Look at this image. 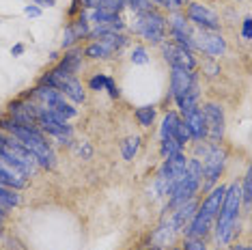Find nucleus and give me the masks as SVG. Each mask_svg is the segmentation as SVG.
I'll use <instances>...</instances> for the list:
<instances>
[{
  "mask_svg": "<svg viewBox=\"0 0 252 250\" xmlns=\"http://www.w3.org/2000/svg\"><path fill=\"white\" fill-rule=\"evenodd\" d=\"M0 129H4L9 136H13L15 140H20V143L32 153V157L37 160L39 168L52 170L56 166V153H54L52 147H50L45 134L39 127H24V125H18L15 121H11L9 117H2L0 119Z\"/></svg>",
  "mask_w": 252,
  "mask_h": 250,
  "instance_id": "nucleus-1",
  "label": "nucleus"
},
{
  "mask_svg": "<svg viewBox=\"0 0 252 250\" xmlns=\"http://www.w3.org/2000/svg\"><path fill=\"white\" fill-rule=\"evenodd\" d=\"M239 212H242V192L239 184L226 186L224 198H222L220 212L216 216V244L218 246H228L239 233Z\"/></svg>",
  "mask_w": 252,
  "mask_h": 250,
  "instance_id": "nucleus-2",
  "label": "nucleus"
},
{
  "mask_svg": "<svg viewBox=\"0 0 252 250\" xmlns=\"http://www.w3.org/2000/svg\"><path fill=\"white\" fill-rule=\"evenodd\" d=\"M194 157L200 162V170H203L200 188L207 194L211 188L220 184V177L228 162V151L222 147V143L211 145L207 140H203V143H194Z\"/></svg>",
  "mask_w": 252,
  "mask_h": 250,
  "instance_id": "nucleus-3",
  "label": "nucleus"
},
{
  "mask_svg": "<svg viewBox=\"0 0 252 250\" xmlns=\"http://www.w3.org/2000/svg\"><path fill=\"white\" fill-rule=\"evenodd\" d=\"M170 97L179 108V117H186L188 112L196 110L200 106V84L196 71L170 67Z\"/></svg>",
  "mask_w": 252,
  "mask_h": 250,
  "instance_id": "nucleus-4",
  "label": "nucleus"
},
{
  "mask_svg": "<svg viewBox=\"0 0 252 250\" xmlns=\"http://www.w3.org/2000/svg\"><path fill=\"white\" fill-rule=\"evenodd\" d=\"M224 192H226L224 184H218L207 192V196L203 198V203H198L196 214H194V218L190 220V224L183 229L186 237H200V240H205V235L211 231V226L216 222V216L220 212Z\"/></svg>",
  "mask_w": 252,
  "mask_h": 250,
  "instance_id": "nucleus-5",
  "label": "nucleus"
},
{
  "mask_svg": "<svg viewBox=\"0 0 252 250\" xmlns=\"http://www.w3.org/2000/svg\"><path fill=\"white\" fill-rule=\"evenodd\" d=\"M200 177H203V170H200V162L196 157H188V166H186V173L183 177L177 181L175 188L170 190L168 194V203H166V209H164V216L170 214L175 207L183 205L186 201H190L198 194L200 190Z\"/></svg>",
  "mask_w": 252,
  "mask_h": 250,
  "instance_id": "nucleus-6",
  "label": "nucleus"
},
{
  "mask_svg": "<svg viewBox=\"0 0 252 250\" xmlns=\"http://www.w3.org/2000/svg\"><path fill=\"white\" fill-rule=\"evenodd\" d=\"M188 166V157L186 153H177V156L164 157L162 166H159L153 186L149 188V198H159V196H168L170 190L175 188V184L183 177Z\"/></svg>",
  "mask_w": 252,
  "mask_h": 250,
  "instance_id": "nucleus-7",
  "label": "nucleus"
},
{
  "mask_svg": "<svg viewBox=\"0 0 252 250\" xmlns=\"http://www.w3.org/2000/svg\"><path fill=\"white\" fill-rule=\"evenodd\" d=\"M166 28H168L166 15L156 7L149 9V11H142V13H134L131 31H134L136 35H140L145 41H149L151 45H162L164 43Z\"/></svg>",
  "mask_w": 252,
  "mask_h": 250,
  "instance_id": "nucleus-8",
  "label": "nucleus"
},
{
  "mask_svg": "<svg viewBox=\"0 0 252 250\" xmlns=\"http://www.w3.org/2000/svg\"><path fill=\"white\" fill-rule=\"evenodd\" d=\"M0 156L15 170H20L24 177H35L39 173V164L35 157H32V153L28 151L20 140H15L13 136H9V134H7V138L0 143Z\"/></svg>",
  "mask_w": 252,
  "mask_h": 250,
  "instance_id": "nucleus-9",
  "label": "nucleus"
},
{
  "mask_svg": "<svg viewBox=\"0 0 252 250\" xmlns=\"http://www.w3.org/2000/svg\"><path fill=\"white\" fill-rule=\"evenodd\" d=\"M37 99L41 106L45 108H50V110H54V112H59V115L65 119V121H69V119L73 117H78V108L69 104L67 101V97L61 93V91H56V89H50V87H43V84H37L35 89H31L28 93L22 95V99Z\"/></svg>",
  "mask_w": 252,
  "mask_h": 250,
  "instance_id": "nucleus-10",
  "label": "nucleus"
},
{
  "mask_svg": "<svg viewBox=\"0 0 252 250\" xmlns=\"http://www.w3.org/2000/svg\"><path fill=\"white\" fill-rule=\"evenodd\" d=\"M39 84L61 91L71 104H84V101H87V93H84V89H82V82H80L76 76H67V73L50 69L39 78Z\"/></svg>",
  "mask_w": 252,
  "mask_h": 250,
  "instance_id": "nucleus-11",
  "label": "nucleus"
},
{
  "mask_svg": "<svg viewBox=\"0 0 252 250\" xmlns=\"http://www.w3.org/2000/svg\"><path fill=\"white\" fill-rule=\"evenodd\" d=\"M205 117V125H207V143L211 145H220L224 138V129H226V119H224V108L216 101H207L205 106H200Z\"/></svg>",
  "mask_w": 252,
  "mask_h": 250,
  "instance_id": "nucleus-12",
  "label": "nucleus"
},
{
  "mask_svg": "<svg viewBox=\"0 0 252 250\" xmlns=\"http://www.w3.org/2000/svg\"><path fill=\"white\" fill-rule=\"evenodd\" d=\"M194 37V45L196 50H200L203 54H207L209 59H218V56H224L228 50L226 39L222 37L220 31H198Z\"/></svg>",
  "mask_w": 252,
  "mask_h": 250,
  "instance_id": "nucleus-13",
  "label": "nucleus"
},
{
  "mask_svg": "<svg viewBox=\"0 0 252 250\" xmlns=\"http://www.w3.org/2000/svg\"><path fill=\"white\" fill-rule=\"evenodd\" d=\"M186 20L190 22V24L198 26V31H220V18H218V13L211 11L207 4L188 2Z\"/></svg>",
  "mask_w": 252,
  "mask_h": 250,
  "instance_id": "nucleus-14",
  "label": "nucleus"
},
{
  "mask_svg": "<svg viewBox=\"0 0 252 250\" xmlns=\"http://www.w3.org/2000/svg\"><path fill=\"white\" fill-rule=\"evenodd\" d=\"M166 22H168V31H170V41L181 45V48L190 50V52H194L196 50V45H194V37H192V31H190V22L186 20V15L179 13V11H175L170 18H166Z\"/></svg>",
  "mask_w": 252,
  "mask_h": 250,
  "instance_id": "nucleus-15",
  "label": "nucleus"
},
{
  "mask_svg": "<svg viewBox=\"0 0 252 250\" xmlns=\"http://www.w3.org/2000/svg\"><path fill=\"white\" fill-rule=\"evenodd\" d=\"M159 48H162L164 61L168 62L170 67H179V69L196 71V59H194V52L181 48V45H177L173 41H164Z\"/></svg>",
  "mask_w": 252,
  "mask_h": 250,
  "instance_id": "nucleus-16",
  "label": "nucleus"
},
{
  "mask_svg": "<svg viewBox=\"0 0 252 250\" xmlns=\"http://www.w3.org/2000/svg\"><path fill=\"white\" fill-rule=\"evenodd\" d=\"M183 123H186L188 132H190V140L192 143H203V140H207V125H205V117H203V110H200V106L196 110L188 112L186 117H181Z\"/></svg>",
  "mask_w": 252,
  "mask_h": 250,
  "instance_id": "nucleus-17",
  "label": "nucleus"
},
{
  "mask_svg": "<svg viewBox=\"0 0 252 250\" xmlns=\"http://www.w3.org/2000/svg\"><path fill=\"white\" fill-rule=\"evenodd\" d=\"M54 69L61 73H67V76H76L82 69V50H73V48L67 50L65 56L56 62Z\"/></svg>",
  "mask_w": 252,
  "mask_h": 250,
  "instance_id": "nucleus-18",
  "label": "nucleus"
},
{
  "mask_svg": "<svg viewBox=\"0 0 252 250\" xmlns=\"http://www.w3.org/2000/svg\"><path fill=\"white\" fill-rule=\"evenodd\" d=\"M82 9H101V11H114V13H121L125 7V0H80Z\"/></svg>",
  "mask_w": 252,
  "mask_h": 250,
  "instance_id": "nucleus-19",
  "label": "nucleus"
},
{
  "mask_svg": "<svg viewBox=\"0 0 252 250\" xmlns=\"http://www.w3.org/2000/svg\"><path fill=\"white\" fill-rule=\"evenodd\" d=\"M95 41L104 43L106 48H110L114 54H119L125 48V43H127V37H125L123 32H101V35L95 37Z\"/></svg>",
  "mask_w": 252,
  "mask_h": 250,
  "instance_id": "nucleus-20",
  "label": "nucleus"
},
{
  "mask_svg": "<svg viewBox=\"0 0 252 250\" xmlns=\"http://www.w3.org/2000/svg\"><path fill=\"white\" fill-rule=\"evenodd\" d=\"M87 59L91 61H104V59H114V54L110 48H106L104 43H99V41H93V43H89L87 48H84V52H82Z\"/></svg>",
  "mask_w": 252,
  "mask_h": 250,
  "instance_id": "nucleus-21",
  "label": "nucleus"
},
{
  "mask_svg": "<svg viewBox=\"0 0 252 250\" xmlns=\"http://www.w3.org/2000/svg\"><path fill=\"white\" fill-rule=\"evenodd\" d=\"M20 203H22L20 190H13V188L0 186V209L9 212V209H13V207H20Z\"/></svg>",
  "mask_w": 252,
  "mask_h": 250,
  "instance_id": "nucleus-22",
  "label": "nucleus"
},
{
  "mask_svg": "<svg viewBox=\"0 0 252 250\" xmlns=\"http://www.w3.org/2000/svg\"><path fill=\"white\" fill-rule=\"evenodd\" d=\"M156 115H158V110H156V106H153V104L140 106V108H136V112H134L138 125H140V127H145V129H149L153 123H156Z\"/></svg>",
  "mask_w": 252,
  "mask_h": 250,
  "instance_id": "nucleus-23",
  "label": "nucleus"
},
{
  "mask_svg": "<svg viewBox=\"0 0 252 250\" xmlns=\"http://www.w3.org/2000/svg\"><path fill=\"white\" fill-rule=\"evenodd\" d=\"M179 112L177 110H168L164 115L162 119V127H159V138H173V132H175V127H177V121H179Z\"/></svg>",
  "mask_w": 252,
  "mask_h": 250,
  "instance_id": "nucleus-24",
  "label": "nucleus"
},
{
  "mask_svg": "<svg viewBox=\"0 0 252 250\" xmlns=\"http://www.w3.org/2000/svg\"><path fill=\"white\" fill-rule=\"evenodd\" d=\"M140 143H142L140 136H127V138L121 143V156H123L125 162H131L136 157V153L140 149Z\"/></svg>",
  "mask_w": 252,
  "mask_h": 250,
  "instance_id": "nucleus-25",
  "label": "nucleus"
},
{
  "mask_svg": "<svg viewBox=\"0 0 252 250\" xmlns=\"http://www.w3.org/2000/svg\"><path fill=\"white\" fill-rule=\"evenodd\" d=\"M69 26H71V31H73V35H76V39H84V37H89L91 26H89L87 15H84V9L78 13V18H76V20L69 22Z\"/></svg>",
  "mask_w": 252,
  "mask_h": 250,
  "instance_id": "nucleus-26",
  "label": "nucleus"
},
{
  "mask_svg": "<svg viewBox=\"0 0 252 250\" xmlns=\"http://www.w3.org/2000/svg\"><path fill=\"white\" fill-rule=\"evenodd\" d=\"M239 192H242V203L246 207V214H248L250 205H252V173L250 170L244 175V181L239 184Z\"/></svg>",
  "mask_w": 252,
  "mask_h": 250,
  "instance_id": "nucleus-27",
  "label": "nucleus"
},
{
  "mask_svg": "<svg viewBox=\"0 0 252 250\" xmlns=\"http://www.w3.org/2000/svg\"><path fill=\"white\" fill-rule=\"evenodd\" d=\"M183 149H186V147H181L175 138H164L162 143H159V153H162V157H170V156H177V153H183Z\"/></svg>",
  "mask_w": 252,
  "mask_h": 250,
  "instance_id": "nucleus-28",
  "label": "nucleus"
},
{
  "mask_svg": "<svg viewBox=\"0 0 252 250\" xmlns=\"http://www.w3.org/2000/svg\"><path fill=\"white\" fill-rule=\"evenodd\" d=\"M129 61L134 62V65H147L149 61H151V56H149V52H147V48L145 45H134L131 48V54H129Z\"/></svg>",
  "mask_w": 252,
  "mask_h": 250,
  "instance_id": "nucleus-29",
  "label": "nucleus"
},
{
  "mask_svg": "<svg viewBox=\"0 0 252 250\" xmlns=\"http://www.w3.org/2000/svg\"><path fill=\"white\" fill-rule=\"evenodd\" d=\"M173 138H175L181 147H186L188 143H192V140H190V132H188L186 123H183V119H179V121H177V127H175V132H173Z\"/></svg>",
  "mask_w": 252,
  "mask_h": 250,
  "instance_id": "nucleus-30",
  "label": "nucleus"
},
{
  "mask_svg": "<svg viewBox=\"0 0 252 250\" xmlns=\"http://www.w3.org/2000/svg\"><path fill=\"white\" fill-rule=\"evenodd\" d=\"M73 151H76L78 157H82V160H91L93 157V147H91V143H87V140H73Z\"/></svg>",
  "mask_w": 252,
  "mask_h": 250,
  "instance_id": "nucleus-31",
  "label": "nucleus"
},
{
  "mask_svg": "<svg viewBox=\"0 0 252 250\" xmlns=\"http://www.w3.org/2000/svg\"><path fill=\"white\" fill-rule=\"evenodd\" d=\"M125 4H127L134 13H142V11H149V9L156 7L151 0H125Z\"/></svg>",
  "mask_w": 252,
  "mask_h": 250,
  "instance_id": "nucleus-32",
  "label": "nucleus"
},
{
  "mask_svg": "<svg viewBox=\"0 0 252 250\" xmlns=\"http://www.w3.org/2000/svg\"><path fill=\"white\" fill-rule=\"evenodd\" d=\"M106 78H108V73H93V78L89 80V89L91 91H104V87H106Z\"/></svg>",
  "mask_w": 252,
  "mask_h": 250,
  "instance_id": "nucleus-33",
  "label": "nucleus"
},
{
  "mask_svg": "<svg viewBox=\"0 0 252 250\" xmlns=\"http://www.w3.org/2000/svg\"><path fill=\"white\" fill-rule=\"evenodd\" d=\"M181 250H207V244H205V240H200V237H186Z\"/></svg>",
  "mask_w": 252,
  "mask_h": 250,
  "instance_id": "nucleus-34",
  "label": "nucleus"
},
{
  "mask_svg": "<svg viewBox=\"0 0 252 250\" xmlns=\"http://www.w3.org/2000/svg\"><path fill=\"white\" fill-rule=\"evenodd\" d=\"M78 39H76V35H73V31H71V26L67 24L65 26V32H63V41H61V48L63 50H71L73 48V43H76Z\"/></svg>",
  "mask_w": 252,
  "mask_h": 250,
  "instance_id": "nucleus-35",
  "label": "nucleus"
},
{
  "mask_svg": "<svg viewBox=\"0 0 252 250\" xmlns=\"http://www.w3.org/2000/svg\"><path fill=\"white\" fill-rule=\"evenodd\" d=\"M104 91H108V95H110L112 99H119V97H121V89L117 87V82H114L110 76L106 78V87H104Z\"/></svg>",
  "mask_w": 252,
  "mask_h": 250,
  "instance_id": "nucleus-36",
  "label": "nucleus"
},
{
  "mask_svg": "<svg viewBox=\"0 0 252 250\" xmlns=\"http://www.w3.org/2000/svg\"><path fill=\"white\" fill-rule=\"evenodd\" d=\"M203 71H207L209 76H218L220 73V67L216 65V59H207L203 62Z\"/></svg>",
  "mask_w": 252,
  "mask_h": 250,
  "instance_id": "nucleus-37",
  "label": "nucleus"
},
{
  "mask_svg": "<svg viewBox=\"0 0 252 250\" xmlns=\"http://www.w3.org/2000/svg\"><path fill=\"white\" fill-rule=\"evenodd\" d=\"M242 37L246 39V41H250L252 39V18H246L242 22Z\"/></svg>",
  "mask_w": 252,
  "mask_h": 250,
  "instance_id": "nucleus-38",
  "label": "nucleus"
},
{
  "mask_svg": "<svg viewBox=\"0 0 252 250\" xmlns=\"http://www.w3.org/2000/svg\"><path fill=\"white\" fill-rule=\"evenodd\" d=\"M24 13L28 15V18H39V15H41V7H37V4H32V2H28L26 7H24Z\"/></svg>",
  "mask_w": 252,
  "mask_h": 250,
  "instance_id": "nucleus-39",
  "label": "nucleus"
},
{
  "mask_svg": "<svg viewBox=\"0 0 252 250\" xmlns=\"http://www.w3.org/2000/svg\"><path fill=\"white\" fill-rule=\"evenodd\" d=\"M26 52V45L24 43H15L13 48H11V56H22Z\"/></svg>",
  "mask_w": 252,
  "mask_h": 250,
  "instance_id": "nucleus-40",
  "label": "nucleus"
},
{
  "mask_svg": "<svg viewBox=\"0 0 252 250\" xmlns=\"http://www.w3.org/2000/svg\"><path fill=\"white\" fill-rule=\"evenodd\" d=\"M31 2L43 9V7H54V4H56V0H31Z\"/></svg>",
  "mask_w": 252,
  "mask_h": 250,
  "instance_id": "nucleus-41",
  "label": "nucleus"
},
{
  "mask_svg": "<svg viewBox=\"0 0 252 250\" xmlns=\"http://www.w3.org/2000/svg\"><path fill=\"white\" fill-rule=\"evenodd\" d=\"M228 250H252V248H250V244H233Z\"/></svg>",
  "mask_w": 252,
  "mask_h": 250,
  "instance_id": "nucleus-42",
  "label": "nucleus"
},
{
  "mask_svg": "<svg viewBox=\"0 0 252 250\" xmlns=\"http://www.w3.org/2000/svg\"><path fill=\"white\" fill-rule=\"evenodd\" d=\"M168 250H181V248H175V246H173V248H168Z\"/></svg>",
  "mask_w": 252,
  "mask_h": 250,
  "instance_id": "nucleus-43",
  "label": "nucleus"
}]
</instances>
